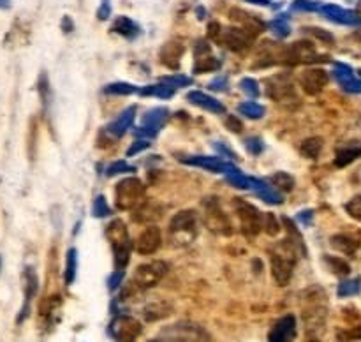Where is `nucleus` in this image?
Returning a JSON list of instances; mask_svg holds the SVG:
<instances>
[{"instance_id":"obj_1","label":"nucleus","mask_w":361,"mask_h":342,"mask_svg":"<svg viewBox=\"0 0 361 342\" xmlns=\"http://www.w3.org/2000/svg\"><path fill=\"white\" fill-rule=\"evenodd\" d=\"M271 275L279 286H288L296 264V243L291 238L275 243L270 250Z\"/></svg>"},{"instance_id":"obj_2","label":"nucleus","mask_w":361,"mask_h":342,"mask_svg":"<svg viewBox=\"0 0 361 342\" xmlns=\"http://www.w3.org/2000/svg\"><path fill=\"white\" fill-rule=\"evenodd\" d=\"M324 317H326V295L321 289L312 288L307 291L305 305H303V319L310 338H317L316 330L324 326Z\"/></svg>"},{"instance_id":"obj_3","label":"nucleus","mask_w":361,"mask_h":342,"mask_svg":"<svg viewBox=\"0 0 361 342\" xmlns=\"http://www.w3.org/2000/svg\"><path fill=\"white\" fill-rule=\"evenodd\" d=\"M161 338L166 342H212V335L192 321H178L162 328Z\"/></svg>"},{"instance_id":"obj_4","label":"nucleus","mask_w":361,"mask_h":342,"mask_svg":"<svg viewBox=\"0 0 361 342\" xmlns=\"http://www.w3.org/2000/svg\"><path fill=\"white\" fill-rule=\"evenodd\" d=\"M145 201V183L136 176H129L116 183L115 204L118 210H133Z\"/></svg>"},{"instance_id":"obj_5","label":"nucleus","mask_w":361,"mask_h":342,"mask_svg":"<svg viewBox=\"0 0 361 342\" xmlns=\"http://www.w3.org/2000/svg\"><path fill=\"white\" fill-rule=\"evenodd\" d=\"M197 235V219L192 210H182L169 222V238L176 245H187Z\"/></svg>"},{"instance_id":"obj_6","label":"nucleus","mask_w":361,"mask_h":342,"mask_svg":"<svg viewBox=\"0 0 361 342\" xmlns=\"http://www.w3.org/2000/svg\"><path fill=\"white\" fill-rule=\"evenodd\" d=\"M108 236L113 247V256H115L116 270H126L130 257V240L127 235V228L122 221H113L108 226Z\"/></svg>"},{"instance_id":"obj_7","label":"nucleus","mask_w":361,"mask_h":342,"mask_svg":"<svg viewBox=\"0 0 361 342\" xmlns=\"http://www.w3.org/2000/svg\"><path fill=\"white\" fill-rule=\"evenodd\" d=\"M166 274H168V264L161 259L140 264L134 271L133 286L136 289H150L157 286L164 279Z\"/></svg>"},{"instance_id":"obj_8","label":"nucleus","mask_w":361,"mask_h":342,"mask_svg":"<svg viewBox=\"0 0 361 342\" xmlns=\"http://www.w3.org/2000/svg\"><path fill=\"white\" fill-rule=\"evenodd\" d=\"M235 201V210L240 219V228L247 238H252L263 229V214L257 210L254 204L247 203L245 200H233Z\"/></svg>"},{"instance_id":"obj_9","label":"nucleus","mask_w":361,"mask_h":342,"mask_svg":"<svg viewBox=\"0 0 361 342\" xmlns=\"http://www.w3.org/2000/svg\"><path fill=\"white\" fill-rule=\"evenodd\" d=\"M141 323L133 316L120 314L109 323V335L115 342H136L141 335Z\"/></svg>"},{"instance_id":"obj_10","label":"nucleus","mask_w":361,"mask_h":342,"mask_svg":"<svg viewBox=\"0 0 361 342\" xmlns=\"http://www.w3.org/2000/svg\"><path fill=\"white\" fill-rule=\"evenodd\" d=\"M204 222H207L208 229L217 235L229 236L233 233L231 224H229L228 217L222 212L221 203L217 201V197H208L204 201Z\"/></svg>"},{"instance_id":"obj_11","label":"nucleus","mask_w":361,"mask_h":342,"mask_svg":"<svg viewBox=\"0 0 361 342\" xmlns=\"http://www.w3.org/2000/svg\"><path fill=\"white\" fill-rule=\"evenodd\" d=\"M321 59L323 56L316 51L314 44L309 41H298L295 44L286 46L284 49V63H289V66L321 62Z\"/></svg>"},{"instance_id":"obj_12","label":"nucleus","mask_w":361,"mask_h":342,"mask_svg":"<svg viewBox=\"0 0 361 342\" xmlns=\"http://www.w3.org/2000/svg\"><path fill=\"white\" fill-rule=\"evenodd\" d=\"M169 118L168 108H154L148 109L141 118V126L136 129V136L140 138H155L159 130L164 127V123Z\"/></svg>"},{"instance_id":"obj_13","label":"nucleus","mask_w":361,"mask_h":342,"mask_svg":"<svg viewBox=\"0 0 361 342\" xmlns=\"http://www.w3.org/2000/svg\"><path fill=\"white\" fill-rule=\"evenodd\" d=\"M254 37L256 35L247 32L245 28L242 27H229V28H222V39L221 42L224 46H228L231 51L236 53H243L252 46Z\"/></svg>"},{"instance_id":"obj_14","label":"nucleus","mask_w":361,"mask_h":342,"mask_svg":"<svg viewBox=\"0 0 361 342\" xmlns=\"http://www.w3.org/2000/svg\"><path fill=\"white\" fill-rule=\"evenodd\" d=\"M267 95L277 102H284L295 97V85L288 74H277L267 80Z\"/></svg>"},{"instance_id":"obj_15","label":"nucleus","mask_w":361,"mask_h":342,"mask_svg":"<svg viewBox=\"0 0 361 342\" xmlns=\"http://www.w3.org/2000/svg\"><path fill=\"white\" fill-rule=\"evenodd\" d=\"M296 338V317L295 314H286L271 326L268 342H295Z\"/></svg>"},{"instance_id":"obj_16","label":"nucleus","mask_w":361,"mask_h":342,"mask_svg":"<svg viewBox=\"0 0 361 342\" xmlns=\"http://www.w3.org/2000/svg\"><path fill=\"white\" fill-rule=\"evenodd\" d=\"M321 13L328 18V20L335 21V23L341 25H353V27H358L361 25V14L356 11L344 9L341 6H335V4H323L321 7Z\"/></svg>"},{"instance_id":"obj_17","label":"nucleus","mask_w":361,"mask_h":342,"mask_svg":"<svg viewBox=\"0 0 361 342\" xmlns=\"http://www.w3.org/2000/svg\"><path fill=\"white\" fill-rule=\"evenodd\" d=\"M162 243V235L161 229L157 226H148L141 231V235L137 236L136 240V250L143 256H148V254L157 252L159 247Z\"/></svg>"},{"instance_id":"obj_18","label":"nucleus","mask_w":361,"mask_h":342,"mask_svg":"<svg viewBox=\"0 0 361 342\" xmlns=\"http://www.w3.org/2000/svg\"><path fill=\"white\" fill-rule=\"evenodd\" d=\"M300 85L309 95H316L328 85V73L323 69H309L300 76Z\"/></svg>"},{"instance_id":"obj_19","label":"nucleus","mask_w":361,"mask_h":342,"mask_svg":"<svg viewBox=\"0 0 361 342\" xmlns=\"http://www.w3.org/2000/svg\"><path fill=\"white\" fill-rule=\"evenodd\" d=\"M334 76L342 88L349 94H361V78L355 76V71L345 63H335Z\"/></svg>"},{"instance_id":"obj_20","label":"nucleus","mask_w":361,"mask_h":342,"mask_svg":"<svg viewBox=\"0 0 361 342\" xmlns=\"http://www.w3.org/2000/svg\"><path fill=\"white\" fill-rule=\"evenodd\" d=\"M180 161L189 166H197L210 173H224L228 168V162L219 157H210V155H180Z\"/></svg>"},{"instance_id":"obj_21","label":"nucleus","mask_w":361,"mask_h":342,"mask_svg":"<svg viewBox=\"0 0 361 342\" xmlns=\"http://www.w3.org/2000/svg\"><path fill=\"white\" fill-rule=\"evenodd\" d=\"M229 18L235 21L236 27L245 28L247 32H250V34H254V35L261 34V32L264 30V27H267V25H264L259 18L254 16V14H250V13H247V11H242V9H231Z\"/></svg>"},{"instance_id":"obj_22","label":"nucleus","mask_w":361,"mask_h":342,"mask_svg":"<svg viewBox=\"0 0 361 342\" xmlns=\"http://www.w3.org/2000/svg\"><path fill=\"white\" fill-rule=\"evenodd\" d=\"M134 118H136V108H134V106H129V108L123 109V111L116 116L115 122L109 123L108 134L113 138H122L123 134L130 129V126L134 123Z\"/></svg>"},{"instance_id":"obj_23","label":"nucleus","mask_w":361,"mask_h":342,"mask_svg":"<svg viewBox=\"0 0 361 342\" xmlns=\"http://www.w3.org/2000/svg\"><path fill=\"white\" fill-rule=\"evenodd\" d=\"M224 175H226V178L229 180V183H233V185L238 187V189L256 190L257 187L261 185V182H263V180H257V178H252V176H247L245 173H242L238 168H236V166H233V164H228Z\"/></svg>"},{"instance_id":"obj_24","label":"nucleus","mask_w":361,"mask_h":342,"mask_svg":"<svg viewBox=\"0 0 361 342\" xmlns=\"http://www.w3.org/2000/svg\"><path fill=\"white\" fill-rule=\"evenodd\" d=\"M35 293H37V275L32 268L25 270V303L21 307V312L18 316V323L25 319L28 316V309H30V300L34 298Z\"/></svg>"},{"instance_id":"obj_25","label":"nucleus","mask_w":361,"mask_h":342,"mask_svg":"<svg viewBox=\"0 0 361 342\" xmlns=\"http://www.w3.org/2000/svg\"><path fill=\"white\" fill-rule=\"evenodd\" d=\"M187 99H189V102H192L194 106H200V108L207 109V111H210V113H224L226 111L224 104H222L221 101H217V99L212 97V95L203 94V92H197V90L189 92V94H187Z\"/></svg>"},{"instance_id":"obj_26","label":"nucleus","mask_w":361,"mask_h":342,"mask_svg":"<svg viewBox=\"0 0 361 342\" xmlns=\"http://www.w3.org/2000/svg\"><path fill=\"white\" fill-rule=\"evenodd\" d=\"M361 157V141H351V143L342 145L335 154V166L338 168H345L356 159Z\"/></svg>"},{"instance_id":"obj_27","label":"nucleus","mask_w":361,"mask_h":342,"mask_svg":"<svg viewBox=\"0 0 361 342\" xmlns=\"http://www.w3.org/2000/svg\"><path fill=\"white\" fill-rule=\"evenodd\" d=\"M183 55V44L180 41H169L161 49V62L169 69H176L180 66V59Z\"/></svg>"},{"instance_id":"obj_28","label":"nucleus","mask_w":361,"mask_h":342,"mask_svg":"<svg viewBox=\"0 0 361 342\" xmlns=\"http://www.w3.org/2000/svg\"><path fill=\"white\" fill-rule=\"evenodd\" d=\"M169 314H171V305L166 300H154L148 305H145L143 309V317L150 321V323L152 321L162 319V317L169 316Z\"/></svg>"},{"instance_id":"obj_29","label":"nucleus","mask_w":361,"mask_h":342,"mask_svg":"<svg viewBox=\"0 0 361 342\" xmlns=\"http://www.w3.org/2000/svg\"><path fill=\"white\" fill-rule=\"evenodd\" d=\"M161 214L162 210L157 203H154V201H143V203L134 210L133 219L136 222H152L154 219L161 217Z\"/></svg>"},{"instance_id":"obj_30","label":"nucleus","mask_w":361,"mask_h":342,"mask_svg":"<svg viewBox=\"0 0 361 342\" xmlns=\"http://www.w3.org/2000/svg\"><path fill=\"white\" fill-rule=\"evenodd\" d=\"M175 92H176V88L171 87V85L164 83V81H161V83H157V85H147V87L140 88V94L145 95V97L169 99L175 95Z\"/></svg>"},{"instance_id":"obj_31","label":"nucleus","mask_w":361,"mask_h":342,"mask_svg":"<svg viewBox=\"0 0 361 342\" xmlns=\"http://www.w3.org/2000/svg\"><path fill=\"white\" fill-rule=\"evenodd\" d=\"M331 245H334V249L341 250V252H344L345 256H355L356 250H358L360 243L356 242L355 238H351L349 235H335L331 236Z\"/></svg>"},{"instance_id":"obj_32","label":"nucleus","mask_w":361,"mask_h":342,"mask_svg":"<svg viewBox=\"0 0 361 342\" xmlns=\"http://www.w3.org/2000/svg\"><path fill=\"white\" fill-rule=\"evenodd\" d=\"M113 32L123 35V37L133 39V37H136L137 34H140V27H137V25L134 23L130 18L120 16V18H116L115 23H113Z\"/></svg>"},{"instance_id":"obj_33","label":"nucleus","mask_w":361,"mask_h":342,"mask_svg":"<svg viewBox=\"0 0 361 342\" xmlns=\"http://www.w3.org/2000/svg\"><path fill=\"white\" fill-rule=\"evenodd\" d=\"M221 67L215 56H212V53H204V55H196V63H194V73H212V71H217Z\"/></svg>"},{"instance_id":"obj_34","label":"nucleus","mask_w":361,"mask_h":342,"mask_svg":"<svg viewBox=\"0 0 361 342\" xmlns=\"http://www.w3.org/2000/svg\"><path fill=\"white\" fill-rule=\"evenodd\" d=\"M76 270H78V252L76 249L67 250L66 256V271H63V279H66V284H73L74 279H76Z\"/></svg>"},{"instance_id":"obj_35","label":"nucleus","mask_w":361,"mask_h":342,"mask_svg":"<svg viewBox=\"0 0 361 342\" xmlns=\"http://www.w3.org/2000/svg\"><path fill=\"white\" fill-rule=\"evenodd\" d=\"M300 150H302V154L305 155V157L317 159V157H319L321 150H323V140H321V138H317V136L309 138V140L303 141L302 147H300Z\"/></svg>"},{"instance_id":"obj_36","label":"nucleus","mask_w":361,"mask_h":342,"mask_svg":"<svg viewBox=\"0 0 361 342\" xmlns=\"http://www.w3.org/2000/svg\"><path fill=\"white\" fill-rule=\"evenodd\" d=\"M238 111L242 113L243 116H247V118L259 120V118H263V115H264V106L257 104V102H254V101H247V102H242V104L238 106Z\"/></svg>"},{"instance_id":"obj_37","label":"nucleus","mask_w":361,"mask_h":342,"mask_svg":"<svg viewBox=\"0 0 361 342\" xmlns=\"http://www.w3.org/2000/svg\"><path fill=\"white\" fill-rule=\"evenodd\" d=\"M254 193H256L257 196L261 197V200L267 201V203H271V204H281L282 203L281 194H279L277 190L274 189V187H268L264 182H261V185L257 187Z\"/></svg>"},{"instance_id":"obj_38","label":"nucleus","mask_w":361,"mask_h":342,"mask_svg":"<svg viewBox=\"0 0 361 342\" xmlns=\"http://www.w3.org/2000/svg\"><path fill=\"white\" fill-rule=\"evenodd\" d=\"M140 92V88L134 87V85L126 83V81H116V83L106 85L104 94H113V95H130Z\"/></svg>"},{"instance_id":"obj_39","label":"nucleus","mask_w":361,"mask_h":342,"mask_svg":"<svg viewBox=\"0 0 361 342\" xmlns=\"http://www.w3.org/2000/svg\"><path fill=\"white\" fill-rule=\"evenodd\" d=\"M270 182L274 183V187L281 189L282 193H289V190H293V187H295V178H293L289 173H284V171L275 173V175L270 178Z\"/></svg>"},{"instance_id":"obj_40","label":"nucleus","mask_w":361,"mask_h":342,"mask_svg":"<svg viewBox=\"0 0 361 342\" xmlns=\"http://www.w3.org/2000/svg\"><path fill=\"white\" fill-rule=\"evenodd\" d=\"M360 289H361L360 279H349V281H342L341 284H338L337 293L341 298H348V296L358 295Z\"/></svg>"},{"instance_id":"obj_41","label":"nucleus","mask_w":361,"mask_h":342,"mask_svg":"<svg viewBox=\"0 0 361 342\" xmlns=\"http://www.w3.org/2000/svg\"><path fill=\"white\" fill-rule=\"evenodd\" d=\"M324 261L330 267V270L337 275H349L351 271V267H349L348 261H344L342 257H335V256H324Z\"/></svg>"},{"instance_id":"obj_42","label":"nucleus","mask_w":361,"mask_h":342,"mask_svg":"<svg viewBox=\"0 0 361 342\" xmlns=\"http://www.w3.org/2000/svg\"><path fill=\"white\" fill-rule=\"evenodd\" d=\"M92 215H94V217H108V215H111V208H109L104 196L95 197L94 207H92Z\"/></svg>"},{"instance_id":"obj_43","label":"nucleus","mask_w":361,"mask_h":342,"mask_svg":"<svg viewBox=\"0 0 361 342\" xmlns=\"http://www.w3.org/2000/svg\"><path fill=\"white\" fill-rule=\"evenodd\" d=\"M134 166H130L127 161H115L113 164L108 166L106 169V175L108 176H115V175H122V173H133L134 171Z\"/></svg>"},{"instance_id":"obj_44","label":"nucleus","mask_w":361,"mask_h":342,"mask_svg":"<svg viewBox=\"0 0 361 342\" xmlns=\"http://www.w3.org/2000/svg\"><path fill=\"white\" fill-rule=\"evenodd\" d=\"M263 229L268 235L275 236L281 231V222H279V219L274 214H263Z\"/></svg>"},{"instance_id":"obj_45","label":"nucleus","mask_w":361,"mask_h":342,"mask_svg":"<svg viewBox=\"0 0 361 342\" xmlns=\"http://www.w3.org/2000/svg\"><path fill=\"white\" fill-rule=\"evenodd\" d=\"M240 88L243 90V94H247L252 99H256L257 95L261 94L259 83H257L256 80H252V78H243V80L240 81Z\"/></svg>"},{"instance_id":"obj_46","label":"nucleus","mask_w":361,"mask_h":342,"mask_svg":"<svg viewBox=\"0 0 361 342\" xmlns=\"http://www.w3.org/2000/svg\"><path fill=\"white\" fill-rule=\"evenodd\" d=\"M162 81L171 85V87L175 88H182V87H189V85H192V80H190L189 76H185V74H173V76H166L162 78Z\"/></svg>"},{"instance_id":"obj_47","label":"nucleus","mask_w":361,"mask_h":342,"mask_svg":"<svg viewBox=\"0 0 361 342\" xmlns=\"http://www.w3.org/2000/svg\"><path fill=\"white\" fill-rule=\"evenodd\" d=\"M345 212H348L349 217L361 222V196H355L351 201H348L345 203Z\"/></svg>"},{"instance_id":"obj_48","label":"nucleus","mask_w":361,"mask_h":342,"mask_svg":"<svg viewBox=\"0 0 361 342\" xmlns=\"http://www.w3.org/2000/svg\"><path fill=\"white\" fill-rule=\"evenodd\" d=\"M270 28L275 32V35H279V37H288L289 32H291V28H289L286 18H279V20L271 21Z\"/></svg>"},{"instance_id":"obj_49","label":"nucleus","mask_w":361,"mask_h":342,"mask_svg":"<svg viewBox=\"0 0 361 342\" xmlns=\"http://www.w3.org/2000/svg\"><path fill=\"white\" fill-rule=\"evenodd\" d=\"M321 7H323V4L321 2H316V0H296V2H293V9L295 11H321Z\"/></svg>"},{"instance_id":"obj_50","label":"nucleus","mask_w":361,"mask_h":342,"mask_svg":"<svg viewBox=\"0 0 361 342\" xmlns=\"http://www.w3.org/2000/svg\"><path fill=\"white\" fill-rule=\"evenodd\" d=\"M245 147H247V150H249L252 155L261 154V152L264 150L263 140H261V138H256V136H254V138H247V140H245Z\"/></svg>"},{"instance_id":"obj_51","label":"nucleus","mask_w":361,"mask_h":342,"mask_svg":"<svg viewBox=\"0 0 361 342\" xmlns=\"http://www.w3.org/2000/svg\"><path fill=\"white\" fill-rule=\"evenodd\" d=\"M305 32H309V34L316 35L317 39H321V41H323V42H328V44H331V42H334V35H331L330 32L323 30V28L310 27V28H305Z\"/></svg>"},{"instance_id":"obj_52","label":"nucleus","mask_w":361,"mask_h":342,"mask_svg":"<svg viewBox=\"0 0 361 342\" xmlns=\"http://www.w3.org/2000/svg\"><path fill=\"white\" fill-rule=\"evenodd\" d=\"M208 37H210L212 41L221 42V39H222V27L217 23V21H212V23L208 25Z\"/></svg>"},{"instance_id":"obj_53","label":"nucleus","mask_w":361,"mask_h":342,"mask_svg":"<svg viewBox=\"0 0 361 342\" xmlns=\"http://www.w3.org/2000/svg\"><path fill=\"white\" fill-rule=\"evenodd\" d=\"M148 147H150V143H148L147 140L134 141V143L129 147V150H127V155H129V157H133V155L140 154V152H143V150H147Z\"/></svg>"},{"instance_id":"obj_54","label":"nucleus","mask_w":361,"mask_h":342,"mask_svg":"<svg viewBox=\"0 0 361 342\" xmlns=\"http://www.w3.org/2000/svg\"><path fill=\"white\" fill-rule=\"evenodd\" d=\"M226 127H228V129L231 130V133H242V129H243V123L240 122V120H238V116H235V115H229L228 118H226Z\"/></svg>"},{"instance_id":"obj_55","label":"nucleus","mask_w":361,"mask_h":342,"mask_svg":"<svg viewBox=\"0 0 361 342\" xmlns=\"http://www.w3.org/2000/svg\"><path fill=\"white\" fill-rule=\"evenodd\" d=\"M122 281H123V270H115L111 274V277H109L108 288L111 289V291H115V289L122 284Z\"/></svg>"},{"instance_id":"obj_56","label":"nucleus","mask_w":361,"mask_h":342,"mask_svg":"<svg viewBox=\"0 0 361 342\" xmlns=\"http://www.w3.org/2000/svg\"><path fill=\"white\" fill-rule=\"evenodd\" d=\"M109 13H111V7H109V2H108V0H102L101 9L97 11V18H99V20H108Z\"/></svg>"},{"instance_id":"obj_57","label":"nucleus","mask_w":361,"mask_h":342,"mask_svg":"<svg viewBox=\"0 0 361 342\" xmlns=\"http://www.w3.org/2000/svg\"><path fill=\"white\" fill-rule=\"evenodd\" d=\"M212 90H228V78H217L210 83Z\"/></svg>"},{"instance_id":"obj_58","label":"nucleus","mask_w":361,"mask_h":342,"mask_svg":"<svg viewBox=\"0 0 361 342\" xmlns=\"http://www.w3.org/2000/svg\"><path fill=\"white\" fill-rule=\"evenodd\" d=\"M312 219H314V212L312 210H303V212H300V214H298V221H302L305 226L312 224Z\"/></svg>"},{"instance_id":"obj_59","label":"nucleus","mask_w":361,"mask_h":342,"mask_svg":"<svg viewBox=\"0 0 361 342\" xmlns=\"http://www.w3.org/2000/svg\"><path fill=\"white\" fill-rule=\"evenodd\" d=\"M245 2L256 4V6H271V0H245Z\"/></svg>"},{"instance_id":"obj_60","label":"nucleus","mask_w":361,"mask_h":342,"mask_svg":"<svg viewBox=\"0 0 361 342\" xmlns=\"http://www.w3.org/2000/svg\"><path fill=\"white\" fill-rule=\"evenodd\" d=\"M148 342H166V341H162V338L159 337V338H152V341H148Z\"/></svg>"},{"instance_id":"obj_61","label":"nucleus","mask_w":361,"mask_h":342,"mask_svg":"<svg viewBox=\"0 0 361 342\" xmlns=\"http://www.w3.org/2000/svg\"><path fill=\"white\" fill-rule=\"evenodd\" d=\"M309 342H319V338H310Z\"/></svg>"},{"instance_id":"obj_62","label":"nucleus","mask_w":361,"mask_h":342,"mask_svg":"<svg viewBox=\"0 0 361 342\" xmlns=\"http://www.w3.org/2000/svg\"><path fill=\"white\" fill-rule=\"evenodd\" d=\"M360 76H361V69H360Z\"/></svg>"},{"instance_id":"obj_63","label":"nucleus","mask_w":361,"mask_h":342,"mask_svg":"<svg viewBox=\"0 0 361 342\" xmlns=\"http://www.w3.org/2000/svg\"><path fill=\"white\" fill-rule=\"evenodd\" d=\"M344 342H351V341H344Z\"/></svg>"}]
</instances>
